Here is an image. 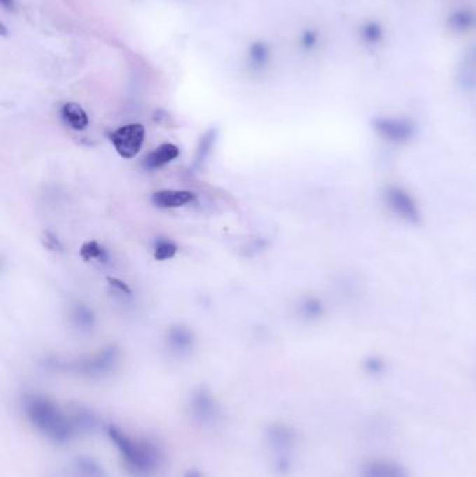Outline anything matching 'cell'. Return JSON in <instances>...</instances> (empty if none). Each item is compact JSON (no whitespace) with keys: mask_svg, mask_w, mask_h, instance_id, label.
<instances>
[{"mask_svg":"<svg viewBox=\"0 0 476 477\" xmlns=\"http://www.w3.org/2000/svg\"><path fill=\"white\" fill-rule=\"evenodd\" d=\"M104 433L130 476L156 477L163 469L165 454L156 441L133 436L115 423H108Z\"/></svg>","mask_w":476,"mask_h":477,"instance_id":"6da1fadb","label":"cell"},{"mask_svg":"<svg viewBox=\"0 0 476 477\" xmlns=\"http://www.w3.org/2000/svg\"><path fill=\"white\" fill-rule=\"evenodd\" d=\"M21 412L28 426L52 444H69L79 434L70 410H64L43 394H25L21 399Z\"/></svg>","mask_w":476,"mask_h":477,"instance_id":"7a4b0ae2","label":"cell"},{"mask_svg":"<svg viewBox=\"0 0 476 477\" xmlns=\"http://www.w3.org/2000/svg\"><path fill=\"white\" fill-rule=\"evenodd\" d=\"M121 363V350L115 345H108L94 353L76 359H52L46 361V368L57 373H69L86 378H104L111 375Z\"/></svg>","mask_w":476,"mask_h":477,"instance_id":"3957f363","label":"cell"},{"mask_svg":"<svg viewBox=\"0 0 476 477\" xmlns=\"http://www.w3.org/2000/svg\"><path fill=\"white\" fill-rule=\"evenodd\" d=\"M264 444L270 452L271 469L278 475H285L291 468V450L295 444V434L284 423H271L264 430Z\"/></svg>","mask_w":476,"mask_h":477,"instance_id":"277c9868","label":"cell"},{"mask_svg":"<svg viewBox=\"0 0 476 477\" xmlns=\"http://www.w3.org/2000/svg\"><path fill=\"white\" fill-rule=\"evenodd\" d=\"M186 410L190 420L203 429H214L224 420L221 403L205 387H198L189 394Z\"/></svg>","mask_w":476,"mask_h":477,"instance_id":"5b68a950","label":"cell"},{"mask_svg":"<svg viewBox=\"0 0 476 477\" xmlns=\"http://www.w3.org/2000/svg\"><path fill=\"white\" fill-rule=\"evenodd\" d=\"M109 140L123 159L136 158L146 141V127L140 123H129L121 126L109 134Z\"/></svg>","mask_w":476,"mask_h":477,"instance_id":"8992f818","label":"cell"},{"mask_svg":"<svg viewBox=\"0 0 476 477\" xmlns=\"http://www.w3.org/2000/svg\"><path fill=\"white\" fill-rule=\"evenodd\" d=\"M196 201V194L190 190L161 188L151 194V202L158 208H180Z\"/></svg>","mask_w":476,"mask_h":477,"instance_id":"52a82bcc","label":"cell"},{"mask_svg":"<svg viewBox=\"0 0 476 477\" xmlns=\"http://www.w3.org/2000/svg\"><path fill=\"white\" fill-rule=\"evenodd\" d=\"M194 343H196V338L190 328L177 324L168 329L166 345L172 353L177 356L187 354L193 350Z\"/></svg>","mask_w":476,"mask_h":477,"instance_id":"ba28073f","label":"cell"},{"mask_svg":"<svg viewBox=\"0 0 476 477\" xmlns=\"http://www.w3.org/2000/svg\"><path fill=\"white\" fill-rule=\"evenodd\" d=\"M70 415H72L77 433L94 434V433L105 430L107 424L102 422V419L95 412H93L91 409L86 406H80V405L73 406L70 409Z\"/></svg>","mask_w":476,"mask_h":477,"instance_id":"9c48e42d","label":"cell"},{"mask_svg":"<svg viewBox=\"0 0 476 477\" xmlns=\"http://www.w3.org/2000/svg\"><path fill=\"white\" fill-rule=\"evenodd\" d=\"M271 63V48L266 41L252 42L246 52V66L253 73L264 71Z\"/></svg>","mask_w":476,"mask_h":477,"instance_id":"30bf717a","label":"cell"},{"mask_svg":"<svg viewBox=\"0 0 476 477\" xmlns=\"http://www.w3.org/2000/svg\"><path fill=\"white\" fill-rule=\"evenodd\" d=\"M60 118L66 126L74 132H84L90 125V118L84 108L76 102H66L60 108Z\"/></svg>","mask_w":476,"mask_h":477,"instance_id":"8fae6325","label":"cell"},{"mask_svg":"<svg viewBox=\"0 0 476 477\" xmlns=\"http://www.w3.org/2000/svg\"><path fill=\"white\" fill-rule=\"evenodd\" d=\"M180 155V150L176 144L173 143H163L158 146L157 148H154L151 153H149V155L144 159V166L149 170H156V169H161L165 165L173 162L175 159L179 158Z\"/></svg>","mask_w":476,"mask_h":477,"instance_id":"7c38bea8","label":"cell"},{"mask_svg":"<svg viewBox=\"0 0 476 477\" xmlns=\"http://www.w3.org/2000/svg\"><path fill=\"white\" fill-rule=\"evenodd\" d=\"M72 475L77 477H107V469L94 457L79 455L72 462Z\"/></svg>","mask_w":476,"mask_h":477,"instance_id":"4fadbf2b","label":"cell"},{"mask_svg":"<svg viewBox=\"0 0 476 477\" xmlns=\"http://www.w3.org/2000/svg\"><path fill=\"white\" fill-rule=\"evenodd\" d=\"M70 321L80 332H90L95 325V316L90 307L77 303L70 310Z\"/></svg>","mask_w":476,"mask_h":477,"instance_id":"5bb4252c","label":"cell"},{"mask_svg":"<svg viewBox=\"0 0 476 477\" xmlns=\"http://www.w3.org/2000/svg\"><path fill=\"white\" fill-rule=\"evenodd\" d=\"M217 136H218V132L215 129H208L198 140V144H197V148H196V155H194V162H193V166L194 167H198L201 166L207 158L211 155L212 150H214V146L217 143Z\"/></svg>","mask_w":476,"mask_h":477,"instance_id":"9a60e30c","label":"cell"},{"mask_svg":"<svg viewBox=\"0 0 476 477\" xmlns=\"http://www.w3.org/2000/svg\"><path fill=\"white\" fill-rule=\"evenodd\" d=\"M80 257L83 258V261L86 263H90V261H94L97 260L98 263H108L109 260V253L108 250L100 244L97 240H87L81 244L80 247Z\"/></svg>","mask_w":476,"mask_h":477,"instance_id":"2e32d148","label":"cell"},{"mask_svg":"<svg viewBox=\"0 0 476 477\" xmlns=\"http://www.w3.org/2000/svg\"><path fill=\"white\" fill-rule=\"evenodd\" d=\"M177 250H179L177 244L168 237H158L156 239L153 244V256L156 261H159V263L175 258V256L177 254Z\"/></svg>","mask_w":476,"mask_h":477,"instance_id":"e0dca14e","label":"cell"},{"mask_svg":"<svg viewBox=\"0 0 476 477\" xmlns=\"http://www.w3.org/2000/svg\"><path fill=\"white\" fill-rule=\"evenodd\" d=\"M41 242H42L43 247L48 249L49 251H62L63 250V244H62L60 239L57 237L56 233H53L50 230H45L42 233Z\"/></svg>","mask_w":476,"mask_h":477,"instance_id":"ac0fdd59","label":"cell"},{"mask_svg":"<svg viewBox=\"0 0 476 477\" xmlns=\"http://www.w3.org/2000/svg\"><path fill=\"white\" fill-rule=\"evenodd\" d=\"M108 282H109V285H111L114 289H116L119 293L126 295V296H132V289H130L123 281L116 279V278H108Z\"/></svg>","mask_w":476,"mask_h":477,"instance_id":"d6986e66","label":"cell"},{"mask_svg":"<svg viewBox=\"0 0 476 477\" xmlns=\"http://www.w3.org/2000/svg\"><path fill=\"white\" fill-rule=\"evenodd\" d=\"M182 477H205L204 476V473L201 472V471H198V469H196V468H190V469H187L183 475H182Z\"/></svg>","mask_w":476,"mask_h":477,"instance_id":"ffe728a7","label":"cell"},{"mask_svg":"<svg viewBox=\"0 0 476 477\" xmlns=\"http://www.w3.org/2000/svg\"><path fill=\"white\" fill-rule=\"evenodd\" d=\"M3 8L7 11H14L15 10V0H0Z\"/></svg>","mask_w":476,"mask_h":477,"instance_id":"44dd1931","label":"cell"},{"mask_svg":"<svg viewBox=\"0 0 476 477\" xmlns=\"http://www.w3.org/2000/svg\"><path fill=\"white\" fill-rule=\"evenodd\" d=\"M73 477H77V476H74V475H73Z\"/></svg>","mask_w":476,"mask_h":477,"instance_id":"7402d4cb","label":"cell"}]
</instances>
